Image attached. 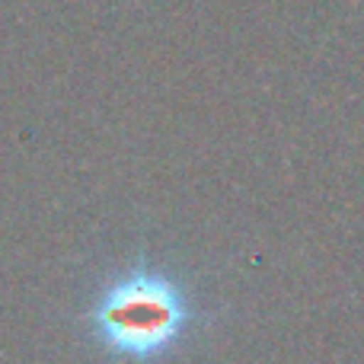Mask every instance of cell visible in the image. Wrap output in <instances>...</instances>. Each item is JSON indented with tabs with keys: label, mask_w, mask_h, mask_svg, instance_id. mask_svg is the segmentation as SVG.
Segmentation results:
<instances>
[{
	"label": "cell",
	"mask_w": 364,
	"mask_h": 364,
	"mask_svg": "<svg viewBox=\"0 0 364 364\" xmlns=\"http://www.w3.org/2000/svg\"><path fill=\"white\" fill-rule=\"evenodd\" d=\"M186 320V297L170 278L154 272L122 278L96 301L90 314V326L102 348L134 361L164 355L179 339Z\"/></svg>",
	"instance_id": "cell-1"
}]
</instances>
